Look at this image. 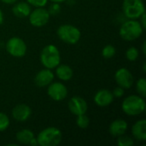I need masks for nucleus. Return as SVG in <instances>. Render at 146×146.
I'll use <instances>...</instances> for the list:
<instances>
[{
  "label": "nucleus",
  "instance_id": "nucleus-4",
  "mask_svg": "<svg viewBox=\"0 0 146 146\" xmlns=\"http://www.w3.org/2000/svg\"><path fill=\"white\" fill-rule=\"evenodd\" d=\"M62 132L54 127L42 130L37 138L38 145L40 146H56L62 141Z\"/></svg>",
  "mask_w": 146,
  "mask_h": 146
},
{
  "label": "nucleus",
  "instance_id": "nucleus-15",
  "mask_svg": "<svg viewBox=\"0 0 146 146\" xmlns=\"http://www.w3.org/2000/svg\"><path fill=\"white\" fill-rule=\"evenodd\" d=\"M110 133L114 137H119L125 134L127 130V122L122 119H116L110 126Z\"/></svg>",
  "mask_w": 146,
  "mask_h": 146
},
{
  "label": "nucleus",
  "instance_id": "nucleus-2",
  "mask_svg": "<svg viewBox=\"0 0 146 146\" xmlns=\"http://www.w3.org/2000/svg\"><path fill=\"white\" fill-rule=\"evenodd\" d=\"M40 62L46 68H56L61 62V55L58 48L53 44L44 47L40 53Z\"/></svg>",
  "mask_w": 146,
  "mask_h": 146
},
{
  "label": "nucleus",
  "instance_id": "nucleus-19",
  "mask_svg": "<svg viewBox=\"0 0 146 146\" xmlns=\"http://www.w3.org/2000/svg\"><path fill=\"white\" fill-rule=\"evenodd\" d=\"M16 140L22 145H29L34 139L33 133L29 129H22L16 133Z\"/></svg>",
  "mask_w": 146,
  "mask_h": 146
},
{
  "label": "nucleus",
  "instance_id": "nucleus-30",
  "mask_svg": "<svg viewBox=\"0 0 146 146\" xmlns=\"http://www.w3.org/2000/svg\"><path fill=\"white\" fill-rule=\"evenodd\" d=\"M3 3H6V4H13L15 3L17 0H1Z\"/></svg>",
  "mask_w": 146,
  "mask_h": 146
},
{
  "label": "nucleus",
  "instance_id": "nucleus-28",
  "mask_svg": "<svg viewBox=\"0 0 146 146\" xmlns=\"http://www.w3.org/2000/svg\"><path fill=\"white\" fill-rule=\"evenodd\" d=\"M50 15H56L60 11V6L59 3H54L50 7V10H48Z\"/></svg>",
  "mask_w": 146,
  "mask_h": 146
},
{
  "label": "nucleus",
  "instance_id": "nucleus-21",
  "mask_svg": "<svg viewBox=\"0 0 146 146\" xmlns=\"http://www.w3.org/2000/svg\"><path fill=\"white\" fill-rule=\"evenodd\" d=\"M136 89L139 96L145 98L146 97V80L145 78H141L137 81Z\"/></svg>",
  "mask_w": 146,
  "mask_h": 146
},
{
  "label": "nucleus",
  "instance_id": "nucleus-27",
  "mask_svg": "<svg viewBox=\"0 0 146 146\" xmlns=\"http://www.w3.org/2000/svg\"><path fill=\"white\" fill-rule=\"evenodd\" d=\"M112 93H113V96L115 97V98H121L124 95V93H125L124 88H122V87L118 86L116 88H115V90L113 91Z\"/></svg>",
  "mask_w": 146,
  "mask_h": 146
},
{
  "label": "nucleus",
  "instance_id": "nucleus-3",
  "mask_svg": "<svg viewBox=\"0 0 146 146\" xmlns=\"http://www.w3.org/2000/svg\"><path fill=\"white\" fill-rule=\"evenodd\" d=\"M143 31L144 28L139 21L129 19L121 26L119 33L123 39L127 41H133L139 38L142 35Z\"/></svg>",
  "mask_w": 146,
  "mask_h": 146
},
{
  "label": "nucleus",
  "instance_id": "nucleus-12",
  "mask_svg": "<svg viewBox=\"0 0 146 146\" xmlns=\"http://www.w3.org/2000/svg\"><path fill=\"white\" fill-rule=\"evenodd\" d=\"M114 98L113 93L110 90L102 89L95 94L94 103L99 107H107L113 103Z\"/></svg>",
  "mask_w": 146,
  "mask_h": 146
},
{
  "label": "nucleus",
  "instance_id": "nucleus-5",
  "mask_svg": "<svg viewBox=\"0 0 146 146\" xmlns=\"http://www.w3.org/2000/svg\"><path fill=\"white\" fill-rule=\"evenodd\" d=\"M56 33L62 41L69 44H77L81 37L80 31L76 27L69 24L60 26L56 31Z\"/></svg>",
  "mask_w": 146,
  "mask_h": 146
},
{
  "label": "nucleus",
  "instance_id": "nucleus-16",
  "mask_svg": "<svg viewBox=\"0 0 146 146\" xmlns=\"http://www.w3.org/2000/svg\"><path fill=\"white\" fill-rule=\"evenodd\" d=\"M132 133L135 139L145 141L146 139V121L139 120L132 127Z\"/></svg>",
  "mask_w": 146,
  "mask_h": 146
},
{
  "label": "nucleus",
  "instance_id": "nucleus-33",
  "mask_svg": "<svg viewBox=\"0 0 146 146\" xmlns=\"http://www.w3.org/2000/svg\"><path fill=\"white\" fill-rule=\"evenodd\" d=\"M145 45H146V43L145 41L144 42V44H143V52H144V54L145 55Z\"/></svg>",
  "mask_w": 146,
  "mask_h": 146
},
{
  "label": "nucleus",
  "instance_id": "nucleus-6",
  "mask_svg": "<svg viewBox=\"0 0 146 146\" xmlns=\"http://www.w3.org/2000/svg\"><path fill=\"white\" fill-rule=\"evenodd\" d=\"M122 9L125 16L132 20L139 19L145 13V4L142 0H124Z\"/></svg>",
  "mask_w": 146,
  "mask_h": 146
},
{
  "label": "nucleus",
  "instance_id": "nucleus-26",
  "mask_svg": "<svg viewBox=\"0 0 146 146\" xmlns=\"http://www.w3.org/2000/svg\"><path fill=\"white\" fill-rule=\"evenodd\" d=\"M30 5L37 7H44L46 5L48 0H27Z\"/></svg>",
  "mask_w": 146,
  "mask_h": 146
},
{
  "label": "nucleus",
  "instance_id": "nucleus-7",
  "mask_svg": "<svg viewBox=\"0 0 146 146\" xmlns=\"http://www.w3.org/2000/svg\"><path fill=\"white\" fill-rule=\"evenodd\" d=\"M6 50L14 57H22L27 53V44L21 38L12 37L6 43Z\"/></svg>",
  "mask_w": 146,
  "mask_h": 146
},
{
  "label": "nucleus",
  "instance_id": "nucleus-18",
  "mask_svg": "<svg viewBox=\"0 0 146 146\" xmlns=\"http://www.w3.org/2000/svg\"><path fill=\"white\" fill-rule=\"evenodd\" d=\"M56 75L57 78L63 81H68L73 77V69L66 64H59L56 68Z\"/></svg>",
  "mask_w": 146,
  "mask_h": 146
},
{
  "label": "nucleus",
  "instance_id": "nucleus-14",
  "mask_svg": "<svg viewBox=\"0 0 146 146\" xmlns=\"http://www.w3.org/2000/svg\"><path fill=\"white\" fill-rule=\"evenodd\" d=\"M54 80V74L49 68L40 70L34 78V83L38 87L48 86Z\"/></svg>",
  "mask_w": 146,
  "mask_h": 146
},
{
  "label": "nucleus",
  "instance_id": "nucleus-8",
  "mask_svg": "<svg viewBox=\"0 0 146 146\" xmlns=\"http://www.w3.org/2000/svg\"><path fill=\"white\" fill-rule=\"evenodd\" d=\"M28 16L31 25L36 27H40L48 23L50 15L47 9H44V7H37L31 11Z\"/></svg>",
  "mask_w": 146,
  "mask_h": 146
},
{
  "label": "nucleus",
  "instance_id": "nucleus-32",
  "mask_svg": "<svg viewBox=\"0 0 146 146\" xmlns=\"http://www.w3.org/2000/svg\"><path fill=\"white\" fill-rule=\"evenodd\" d=\"M50 1H51L52 3H63V2H65L66 0H50Z\"/></svg>",
  "mask_w": 146,
  "mask_h": 146
},
{
  "label": "nucleus",
  "instance_id": "nucleus-10",
  "mask_svg": "<svg viewBox=\"0 0 146 146\" xmlns=\"http://www.w3.org/2000/svg\"><path fill=\"white\" fill-rule=\"evenodd\" d=\"M115 80L117 85L124 89H129L133 84V76L132 73L126 68L118 69L115 74Z\"/></svg>",
  "mask_w": 146,
  "mask_h": 146
},
{
  "label": "nucleus",
  "instance_id": "nucleus-13",
  "mask_svg": "<svg viewBox=\"0 0 146 146\" xmlns=\"http://www.w3.org/2000/svg\"><path fill=\"white\" fill-rule=\"evenodd\" d=\"M32 110L30 107L25 104H20L12 110V117L17 121H26L31 116Z\"/></svg>",
  "mask_w": 146,
  "mask_h": 146
},
{
  "label": "nucleus",
  "instance_id": "nucleus-20",
  "mask_svg": "<svg viewBox=\"0 0 146 146\" xmlns=\"http://www.w3.org/2000/svg\"><path fill=\"white\" fill-rule=\"evenodd\" d=\"M76 124L80 128L82 129H86L89 127L90 125V119L89 117L86 115V114H82V115H77V119H76Z\"/></svg>",
  "mask_w": 146,
  "mask_h": 146
},
{
  "label": "nucleus",
  "instance_id": "nucleus-29",
  "mask_svg": "<svg viewBox=\"0 0 146 146\" xmlns=\"http://www.w3.org/2000/svg\"><path fill=\"white\" fill-rule=\"evenodd\" d=\"M145 17H146V15L145 13H144L141 16H140V18H141V20H140V24H141V26L143 27V28L145 29L146 27V22H145Z\"/></svg>",
  "mask_w": 146,
  "mask_h": 146
},
{
  "label": "nucleus",
  "instance_id": "nucleus-1",
  "mask_svg": "<svg viewBox=\"0 0 146 146\" xmlns=\"http://www.w3.org/2000/svg\"><path fill=\"white\" fill-rule=\"evenodd\" d=\"M145 98L138 95H131L124 99L121 104L123 112L130 116H136L145 110Z\"/></svg>",
  "mask_w": 146,
  "mask_h": 146
},
{
  "label": "nucleus",
  "instance_id": "nucleus-17",
  "mask_svg": "<svg viewBox=\"0 0 146 146\" xmlns=\"http://www.w3.org/2000/svg\"><path fill=\"white\" fill-rule=\"evenodd\" d=\"M12 11H13V14L16 16V17H19V18H25V17H27L32 9H31V6L30 4L27 2H20V3H17L14 5L13 9H12Z\"/></svg>",
  "mask_w": 146,
  "mask_h": 146
},
{
  "label": "nucleus",
  "instance_id": "nucleus-31",
  "mask_svg": "<svg viewBox=\"0 0 146 146\" xmlns=\"http://www.w3.org/2000/svg\"><path fill=\"white\" fill-rule=\"evenodd\" d=\"M3 11L0 9V25H2L3 24Z\"/></svg>",
  "mask_w": 146,
  "mask_h": 146
},
{
  "label": "nucleus",
  "instance_id": "nucleus-9",
  "mask_svg": "<svg viewBox=\"0 0 146 146\" xmlns=\"http://www.w3.org/2000/svg\"><path fill=\"white\" fill-rule=\"evenodd\" d=\"M47 93L50 98L59 102L66 98V97L68 96V89L61 82H51L48 86Z\"/></svg>",
  "mask_w": 146,
  "mask_h": 146
},
{
  "label": "nucleus",
  "instance_id": "nucleus-22",
  "mask_svg": "<svg viewBox=\"0 0 146 146\" xmlns=\"http://www.w3.org/2000/svg\"><path fill=\"white\" fill-rule=\"evenodd\" d=\"M115 52H116L115 48L111 44H108L104 47L102 50V56L106 59H110V58H112L115 55Z\"/></svg>",
  "mask_w": 146,
  "mask_h": 146
},
{
  "label": "nucleus",
  "instance_id": "nucleus-11",
  "mask_svg": "<svg viewBox=\"0 0 146 146\" xmlns=\"http://www.w3.org/2000/svg\"><path fill=\"white\" fill-rule=\"evenodd\" d=\"M68 110H70V112L75 115L76 116L79 115L86 114L88 109L87 103L85 101V99H83L80 97H73L68 101Z\"/></svg>",
  "mask_w": 146,
  "mask_h": 146
},
{
  "label": "nucleus",
  "instance_id": "nucleus-25",
  "mask_svg": "<svg viewBox=\"0 0 146 146\" xmlns=\"http://www.w3.org/2000/svg\"><path fill=\"white\" fill-rule=\"evenodd\" d=\"M9 119L7 115L0 112V132L5 131L9 127Z\"/></svg>",
  "mask_w": 146,
  "mask_h": 146
},
{
  "label": "nucleus",
  "instance_id": "nucleus-24",
  "mask_svg": "<svg viewBox=\"0 0 146 146\" xmlns=\"http://www.w3.org/2000/svg\"><path fill=\"white\" fill-rule=\"evenodd\" d=\"M139 50L137 48L133 47V46L128 48L127 52H126V56H127V60H129L131 62L136 61L138 59V57H139Z\"/></svg>",
  "mask_w": 146,
  "mask_h": 146
},
{
  "label": "nucleus",
  "instance_id": "nucleus-23",
  "mask_svg": "<svg viewBox=\"0 0 146 146\" xmlns=\"http://www.w3.org/2000/svg\"><path fill=\"white\" fill-rule=\"evenodd\" d=\"M133 140L131 137L127 136L125 134L121 135L118 137L117 145L119 146H132L133 145Z\"/></svg>",
  "mask_w": 146,
  "mask_h": 146
}]
</instances>
